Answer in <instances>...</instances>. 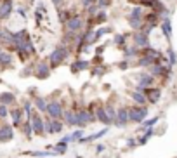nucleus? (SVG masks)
I'll use <instances>...</instances> for the list:
<instances>
[{
	"mask_svg": "<svg viewBox=\"0 0 177 158\" xmlns=\"http://www.w3.org/2000/svg\"><path fill=\"white\" fill-rule=\"evenodd\" d=\"M70 47L68 45H64V44H59V45H56V47L52 49V52L49 54V57H47V63L50 64V68L54 69L57 68V66H61L68 57H70Z\"/></svg>",
	"mask_w": 177,
	"mask_h": 158,
	"instance_id": "nucleus-1",
	"label": "nucleus"
},
{
	"mask_svg": "<svg viewBox=\"0 0 177 158\" xmlns=\"http://www.w3.org/2000/svg\"><path fill=\"white\" fill-rule=\"evenodd\" d=\"M87 26V21H85V14H80V12H73L70 19L64 23V33H82Z\"/></svg>",
	"mask_w": 177,
	"mask_h": 158,
	"instance_id": "nucleus-2",
	"label": "nucleus"
},
{
	"mask_svg": "<svg viewBox=\"0 0 177 158\" xmlns=\"http://www.w3.org/2000/svg\"><path fill=\"white\" fill-rule=\"evenodd\" d=\"M144 7L141 5H134L132 9H130V12L127 14V23L128 26H130V30H134V31H137V30H141L142 23H144Z\"/></svg>",
	"mask_w": 177,
	"mask_h": 158,
	"instance_id": "nucleus-3",
	"label": "nucleus"
},
{
	"mask_svg": "<svg viewBox=\"0 0 177 158\" xmlns=\"http://www.w3.org/2000/svg\"><path fill=\"white\" fill-rule=\"evenodd\" d=\"M149 115L148 106H128V118H130V124H142Z\"/></svg>",
	"mask_w": 177,
	"mask_h": 158,
	"instance_id": "nucleus-4",
	"label": "nucleus"
},
{
	"mask_svg": "<svg viewBox=\"0 0 177 158\" xmlns=\"http://www.w3.org/2000/svg\"><path fill=\"white\" fill-rule=\"evenodd\" d=\"M97 122L96 118V113L90 110H77V129H85L89 124H94Z\"/></svg>",
	"mask_w": 177,
	"mask_h": 158,
	"instance_id": "nucleus-5",
	"label": "nucleus"
},
{
	"mask_svg": "<svg viewBox=\"0 0 177 158\" xmlns=\"http://www.w3.org/2000/svg\"><path fill=\"white\" fill-rule=\"evenodd\" d=\"M63 113H64V106L59 99H50L47 103V111L45 115L49 118H57V120H63Z\"/></svg>",
	"mask_w": 177,
	"mask_h": 158,
	"instance_id": "nucleus-6",
	"label": "nucleus"
},
{
	"mask_svg": "<svg viewBox=\"0 0 177 158\" xmlns=\"http://www.w3.org/2000/svg\"><path fill=\"white\" fill-rule=\"evenodd\" d=\"M31 122V127H33V134L35 136H43L45 134V122H43V117L40 111H33V115L28 118Z\"/></svg>",
	"mask_w": 177,
	"mask_h": 158,
	"instance_id": "nucleus-7",
	"label": "nucleus"
},
{
	"mask_svg": "<svg viewBox=\"0 0 177 158\" xmlns=\"http://www.w3.org/2000/svg\"><path fill=\"white\" fill-rule=\"evenodd\" d=\"M43 122H45V134H59V132H63V129L66 127L64 125L63 120H57V118H43Z\"/></svg>",
	"mask_w": 177,
	"mask_h": 158,
	"instance_id": "nucleus-8",
	"label": "nucleus"
},
{
	"mask_svg": "<svg viewBox=\"0 0 177 158\" xmlns=\"http://www.w3.org/2000/svg\"><path fill=\"white\" fill-rule=\"evenodd\" d=\"M130 124V118H128V106H118L116 108V120H115V127L118 129H125Z\"/></svg>",
	"mask_w": 177,
	"mask_h": 158,
	"instance_id": "nucleus-9",
	"label": "nucleus"
},
{
	"mask_svg": "<svg viewBox=\"0 0 177 158\" xmlns=\"http://www.w3.org/2000/svg\"><path fill=\"white\" fill-rule=\"evenodd\" d=\"M135 80H137V85L135 87H142V89H148V87H153L156 83V78L149 71H141L135 75Z\"/></svg>",
	"mask_w": 177,
	"mask_h": 158,
	"instance_id": "nucleus-10",
	"label": "nucleus"
},
{
	"mask_svg": "<svg viewBox=\"0 0 177 158\" xmlns=\"http://www.w3.org/2000/svg\"><path fill=\"white\" fill-rule=\"evenodd\" d=\"M33 71H35V76L38 78V80H45V78H49V76H50L52 68H50V64L47 61H38L35 64Z\"/></svg>",
	"mask_w": 177,
	"mask_h": 158,
	"instance_id": "nucleus-11",
	"label": "nucleus"
},
{
	"mask_svg": "<svg viewBox=\"0 0 177 158\" xmlns=\"http://www.w3.org/2000/svg\"><path fill=\"white\" fill-rule=\"evenodd\" d=\"M14 12V0H0V21L9 19Z\"/></svg>",
	"mask_w": 177,
	"mask_h": 158,
	"instance_id": "nucleus-12",
	"label": "nucleus"
},
{
	"mask_svg": "<svg viewBox=\"0 0 177 158\" xmlns=\"http://www.w3.org/2000/svg\"><path fill=\"white\" fill-rule=\"evenodd\" d=\"M130 37H132V44H134L135 47L144 49V47H148V45H149V37L146 33L139 31V30H137V31H132Z\"/></svg>",
	"mask_w": 177,
	"mask_h": 158,
	"instance_id": "nucleus-13",
	"label": "nucleus"
},
{
	"mask_svg": "<svg viewBox=\"0 0 177 158\" xmlns=\"http://www.w3.org/2000/svg\"><path fill=\"white\" fill-rule=\"evenodd\" d=\"M160 30H162V35L167 38V42L170 44V40H172V33H174L170 16H163V18H162V21H160Z\"/></svg>",
	"mask_w": 177,
	"mask_h": 158,
	"instance_id": "nucleus-14",
	"label": "nucleus"
},
{
	"mask_svg": "<svg viewBox=\"0 0 177 158\" xmlns=\"http://www.w3.org/2000/svg\"><path fill=\"white\" fill-rule=\"evenodd\" d=\"M2 45L9 50H14V31H11L9 28H2Z\"/></svg>",
	"mask_w": 177,
	"mask_h": 158,
	"instance_id": "nucleus-15",
	"label": "nucleus"
},
{
	"mask_svg": "<svg viewBox=\"0 0 177 158\" xmlns=\"http://www.w3.org/2000/svg\"><path fill=\"white\" fill-rule=\"evenodd\" d=\"M144 94H146V97H148L149 104H156L158 101H160V97H162V89L153 85V87H148V89L144 90Z\"/></svg>",
	"mask_w": 177,
	"mask_h": 158,
	"instance_id": "nucleus-16",
	"label": "nucleus"
},
{
	"mask_svg": "<svg viewBox=\"0 0 177 158\" xmlns=\"http://www.w3.org/2000/svg\"><path fill=\"white\" fill-rule=\"evenodd\" d=\"M94 113H96L97 122H101V124L106 125V127H109V125H111V122H109V118H108V115H106V108H104V104H96V110H94Z\"/></svg>",
	"mask_w": 177,
	"mask_h": 158,
	"instance_id": "nucleus-17",
	"label": "nucleus"
},
{
	"mask_svg": "<svg viewBox=\"0 0 177 158\" xmlns=\"http://www.w3.org/2000/svg\"><path fill=\"white\" fill-rule=\"evenodd\" d=\"M90 68V61H87V59H82V57H77L75 61L71 63V73H78V71H85V69Z\"/></svg>",
	"mask_w": 177,
	"mask_h": 158,
	"instance_id": "nucleus-18",
	"label": "nucleus"
},
{
	"mask_svg": "<svg viewBox=\"0 0 177 158\" xmlns=\"http://www.w3.org/2000/svg\"><path fill=\"white\" fill-rule=\"evenodd\" d=\"M139 56H141V49L135 47L134 44H130V45H127L123 49V59H127V61H132V59L139 57Z\"/></svg>",
	"mask_w": 177,
	"mask_h": 158,
	"instance_id": "nucleus-19",
	"label": "nucleus"
},
{
	"mask_svg": "<svg viewBox=\"0 0 177 158\" xmlns=\"http://www.w3.org/2000/svg\"><path fill=\"white\" fill-rule=\"evenodd\" d=\"M12 137H14V129H12V125H2V127H0V143L12 141Z\"/></svg>",
	"mask_w": 177,
	"mask_h": 158,
	"instance_id": "nucleus-20",
	"label": "nucleus"
},
{
	"mask_svg": "<svg viewBox=\"0 0 177 158\" xmlns=\"http://www.w3.org/2000/svg\"><path fill=\"white\" fill-rule=\"evenodd\" d=\"M63 122H64V125H68V127H75V125H77V110H64Z\"/></svg>",
	"mask_w": 177,
	"mask_h": 158,
	"instance_id": "nucleus-21",
	"label": "nucleus"
},
{
	"mask_svg": "<svg viewBox=\"0 0 177 158\" xmlns=\"http://www.w3.org/2000/svg\"><path fill=\"white\" fill-rule=\"evenodd\" d=\"M9 115L12 118V127H19L23 122V108H12V110L9 111Z\"/></svg>",
	"mask_w": 177,
	"mask_h": 158,
	"instance_id": "nucleus-22",
	"label": "nucleus"
},
{
	"mask_svg": "<svg viewBox=\"0 0 177 158\" xmlns=\"http://www.w3.org/2000/svg\"><path fill=\"white\" fill-rule=\"evenodd\" d=\"M130 99H132L134 104H137V106H148V97H146L144 92L134 90V92H130Z\"/></svg>",
	"mask_w": 177,
	"mask_h": 158,
	"instance_id": "nucleus-23",
	"label": "nucleus"
},
{
	"mask_svg": "<svg viewBox=\"0 0 177 158\" xmlns=\"http://www.w3.org/2000/svg\"><path fill=\"white\" fill-rule=\"evenodd\" d=\"M153 63H156V57H153V56H148V54H141L139 56V59H137V66H141V68H146L148 69Z\"/></svg>",
	"mask_w": 177,
	"mask_h": 158,
	"instance_id": "nucleus-24",
	"label": "nucleus"
},
{
	"mask_svg": "<svg viewBox=\"0 0 177 158\" xmlns=\"http://www.w3.org/2000/svg\"><path fill=\"white\" fill-rule=\"evenodd\" d=\"M12 63H14V57L11 52H5V50L0 52V68H9L12 66Z\"/></svg>",
	"mask_w": 177,
	"mask_h": 158,
	"instance_id": "nucleus-25",
	"label": "nucleus"
},
{
	"mask_svg": "<svg viewBox=\"0 0 177 158\" xmlns=\"http://www.w3.org/2000/svg\"><path fill=\"white\" fill-rule=\"evenodd\" d=\"M47 150L56 151V155H64V153L68 151V143H64V141H57L54 146H52V144L47 146Z\"/></svg>",
	"mask_w": 177,
	"mask_h": 158,
	"instance_id": "nucleus-26",
	"label": "nucleus"
},
{
	"mask_svg": "<svg viewBox=\"0 0 177 158\" xmlns=\"http://www.w3.org/2000/svg\"><path fill=\"white\" fill-rule=\"evenodd\" d=\"M47 99L45 97H40V96H36L35 99H33V106H35V110L36 111H40V113H45L47 111Z\"/></svg>",
	"mask_w": 177,
	"mask_h": 158,
	"instance_id": "nucleus-27",
	"label": "nucleus"
},
{
	"mask_svg": "<svg viewBox=\"0 0 177 158\" xmlns=\"http://www.w3.org/2000/svg\"><path fill=\"white\" fill-rule=\"evenodd\" d=\"M158 122H160V117L146 118V120H144V122L141 124V127H139V132H144V131H148V129H151V127H155Z\"/></svg>",
	"mask_w": 177,
	"mask_h": 158,
	"instance_id": "nucleus-28",
	"label": "nucleus"
},
{
	"mask_svg": "<svg viewBox=\"0 0 177 158\" xmlns=\"http://www.w3.org/2000/svg\"><path fill=\"white\" fill-rule=\"evenodd\" d=\"M0 103L5 104V106H11V104L16 103V96L12 92H0Z\"/></svg>",
	"mask_w": 177,
	"mask_h": 158,
	"instance_id": "nucleus-29",
	"label": "nucleus"
},
{
	"mask_svg": "<svg viewBox=\"0 0 177 158\" xmlns=\"http://www.w3.org/2000/svg\"><path fill=\"white\" fill-rule=\"evenodd\" d=\"M109 33H113V26H109V24H108V26H104V24L99 26L96 30V42H99L104 35H109Z\"/></svg>",
	"mask_w": 177,
	"mask_h": 158,
	"instance_id": "nucleus-30",
	"label": "nucleus"
},
{
	"mask_svg": "<svg viewBox=\"0 0 177 158\" xmlns=\"http://www.w3.org/2000/svg\"><path fill=\"white\" fill-rule=\"evenodd\" d=\"M113 44H115V47H118V49H123L127 47V35H120V33H116L113 37Z\"/></svg>",
	"mask_w": 177,
	"mask_h": 158,
	"instance_id": "nucleus-31",
	"label": "nucleus"
},
{
	"mask_svg": "<svg viewBox=\"0 0 177 158\" xmlns=\"http://www.w3.org/2000/svg\"><path fill=\"white\" fill-rule=\"evenodd\" d=\"M167 61H169V66H172V68H174V66H175L177 64V52L175 50H174V47H172V45H169V49H167Z\"/></svg>",
	"mask_w": 177,
	"mask_h": 158,
	"instance_id": "nucleus-32",
	"label": "nucleus"
},
{
	"mask_svg": "<svg viewBox=\"0 0 177 158\" xmlns=\"http://www.w3.org/2000/svg\"><path fill=\"white\" fill-rule=\"evenodd\" d=\"M108 21V11L106 9H99V12L94 16V23H96V26L97 24H104Z\"/></svg>",
	"mask_w": 177,
	"mask_h": 158,
	"instance_id": "nucleus-33",
	"label": "nucleus"
},
{
	"mask_svg": "<svg viewBox=\"0 0 177 158\" xmlns=\"http://www.w3.org/2000/svg\"><path fill=\"white\" fill-rule=\"evenodd\" d=\"M155 136V127H151V129H148V131L142 132V136L139 137V146L146 144V143H149V139Z\"/></svg>",
	"mask_w": 177,
	"mask_h": 158,
	"instance_id": "nucleus-34",
	"label": "nucleus"
},
{
	"mask_svg": "<svg viewBox=\"0 0 177 158\" xmlns=\"http://www.w3.org/2000/svg\"><path fill=\"white\" fill-rule=\"evenodd\" d=\"M104 108H106V115H108V118H109V122H111V125H113L115 120H116V108H115L111 103H106Z\"/></svg>",
	"mask_w": 177,
	"mask_h": 158,
	"instance_id": "nucleus-35",
	"label": "nucleus"
},
{
	"mask_svg": "<svg viewBox=\"0 0 177 158\" xmlns=\"http://www.w3.org/2000/svg\"><path fill=\"white\" fill-rule=\"evenodd\" d=\"M57 14H59V23H61L63 26H64V23H66V21L73 16V12H71L70 9H59V11H57Z\"/></svg>",
	"mask_w": 177,
	"mask_h": 158,
	"instance_id": "nucleus-36",
	"label": "nucleus"
},
{
	"mask_svg": "<svg viewBox=\"0 0 177 158\" xmlns=\"http://www.w3.org/2000/svg\"><path fill=\"white\" fill-rule=\"evenodd\" d=\"M33 111H35V106H33V103L30 101V99H24V103H23V113L26 115V117H31L33 115Z\"/></svg>",
	"mask_w": 177,
	"mask_h": 158,
	"instance_id": "nucleus-37",
	"label": "nucleus"
},
{
	"mask_svg": "<svg viewBox=\"0 0 177 158\" xmlns=\"http://www.w3.org/2000/svg\"><path fill=\"white\" fill-rule=\"evenodd\" d=\"M104 73H106V66H103V64H97V66L94 64L90 68V75L92 76H103Z\"/></svg>",
	"mask_w": 177,
	"mask_h": 158,
	"instance_id": "nucleus-38",
	"label": "nucleus"
},
{
	"mask_svg": "<svg viewBox=\"0 0 177 158\" xmlns=\"http://www.w3.org/2000/svg\"><path fill=\"white\" fill-rule=\"evenodd\" d=\"M21 129H23V134H24V136H26L28 139L33 137V127H31V122H30V120H26V122L23 124Z\"/></svg>",
	"mask_w": 177,
	"mask_h": 158,
	"instance_id": "nucleus-39",
	"label": "nucleus"
},
{
	"mask_svg": "<svg viewBox=\"0 0 177 158\" xmlns=\"http://www.w3.org/2000/svg\"><path fill=\"white\" fill-rule=\"evenodd\" d=\"M158 26V24H153V23H142V26H141V30L139 31H142V33H146L149 37V35L153 33V30Z\"/></svg>",
	"mask_w": 177,
	"mask_h": 158,
	"instance_id": "nucleus-40",
	"label": "nucleus"
},
{
	"mask_svg": "<svg viewBox=\"0 0 177 158\" xmlns=\"http://www.w3.org/2000/svg\"><path fill=\"white\" fill-rule=\"evenodd\" d=\"M70 136H71V143H73V141H75V143H78V141L85 136V129H77L75 132H71Z\"/></svg>",
	"mask_w": 177,
	"mask_h": 158,
	"instance_id": "nucleus-41",
	"label": "nucleus"
},
{
	"mask_svg": "<svg viewBox=\"0 0 177 158\" xmlns=\"http://www.w3.org/2000/svg\"><path fill=\"white\" fill-rule=\"evenodd\" d=\"M111 4H113V0H97L99 9H108V7H111Z\"/></svg>",
	"mask_w": 177,
	"mask_h": 158,
	"instance_id": "nucleus-42",
	"label": "nucleus"
},
{
	"mask_svg": "<svg viewBox=\"0 0 177 158\" xmlns=\"http://www.w3.org/2000/svg\"><path fill=\"white\" fill-rule=\"evenodd\" d=\"M135 146H139V139H135V137H128V139H127V148L134 150Z\"/></svg>",
	"mask_w": 177,
	"mask_h": 158,
	"instance_id": "nucleus-43",
	"label": "nucleus"
},
{
	"mask_svg": "<svg viewBox=\"0 0 177 158\" xmlns=\"http://www.w3.org/2000/svg\"><path fill=\"white\" fill-rule=\"evenodd\" d=\"M9 117V106L0 103V118H7Z\"/></svg>",
	"mask_w": 177,
	"mask_h": 158,
	"instance_id": "nucleus-44",
	"label": "nucleus"
},
{
	"mask_svg": "<svg viewBox=\"0 0 177 158\" xmlns=\"http://www.w3.org/2000/svg\"><path fill=\"white\" fill-rule=\"evenodd\" d=\"M94 4H97V0H80V5L84 7V9H87V7L94 5Z\"/></svg>",
	"mask_w": 177,
	"mask_h": 158,
	"instance_id": "nucleus-45",
	"label": "nucleus"
},
{
	"mask_svg": "<svg viewBox=\"0 0 177 158\" xmlns=\"http://www.w3.org/2000/svg\"><path fill=\"white\" fill-rule=\"evenodd\" d=\"M118 68H120V69H123V71H125V69H128V68H130V63H128L127 59H122V61L118 63Z\"/></svg>",
	"mask_w": 177,
	"mask_h": 158,
	"instance_id": "nucleus-46",
	"label": "nucleus"
},
{
	"mask_svg": "<svg viewBox=\"0 0 177 158\" xmlns=\"http://www.w3.org/2000/svg\"><path fill=\"white\" fill-rule=\"evenodd\" d=\"M50 2H52V5L59 11V9H63L64 7V2H66V0H50Z\"/></svg>",
	"mask_w": 177,
	"mask_h": 158,
	"instance_id": "nucleus-47",
	"label": "nucleus"
},
{
	"mask_svg": "<svg viewBox=\"0 0 177 158\" xmlns=\"http://www.w3.org/2000/svg\"><path fill=\"white\" fill-rule=\"evenodd\" d=\"M43 14H45V12H42V11H38V9L35 11V21H36V24H40V21L43 19Z\"/></svg>",
	"mask_w": 177,
	"mask_h": 158,
	"instance_id": "nucleus-48",
	"label": "nucleus"
},
{
	"mask_svg": "<svg viewBox=\"0 0 177 158\" xmlns=\"http://www.w3.org/2000/svg\"><path fill=\"white\" fill-rule=\"evenodd\" d=\"M16 12L19 14V18H23V19H26V11H24L23 7H17V9H16Z\"/></svg>",
	"mask_w": 177,
	"mask_h": 158,
	"instance_id": "nucleus-49",
	"label": "nucleus"
},
{
	"mask_svg": "<svg viewBox=\"0 0 177 158\" xmlns=\"http://www.w3.org/2000/svg\"><path fill=\"white\" fill-rule=\"evenodd\" d=\"M104 150H106V146H104V144H97V146H96V155H101Z\"/></svg>",
	"mask_w": 177,
	"mask_h": 158,
	"instance_id": "nucleus-50",
	"label": "nucleus"
},
{
	"mask_svg": "<svg viewBox=\"0 0 177 158\" xmlns=\"http://www.w3.org/2000/svg\"><path fill=\"white\" fill-rule=\"evenodd\" d=\"M104 49H106V45H99V47H96V50H94L96 56H101L103 52H104Z\"/></svg>",
	"mask_w": 177,
	"mask_h": 158,
	"instance_id": "nucleus-51",
	"label": "nucleus"
},
{
	"mask_svg": "<svg viewBox=\"0 0 177 158\" xmlns=\"http://www.w3.org/2000/svg\"><path fill=\"white\" fill-rule=\"evenodd\" d=\"M0 47H2V26H0Z\"/></svg>",
	"mask_w": 177,
	"mask_h": 158,
	"instance_id": "nucleus-52",
	"label": "nucleus"
}]
</instances>
